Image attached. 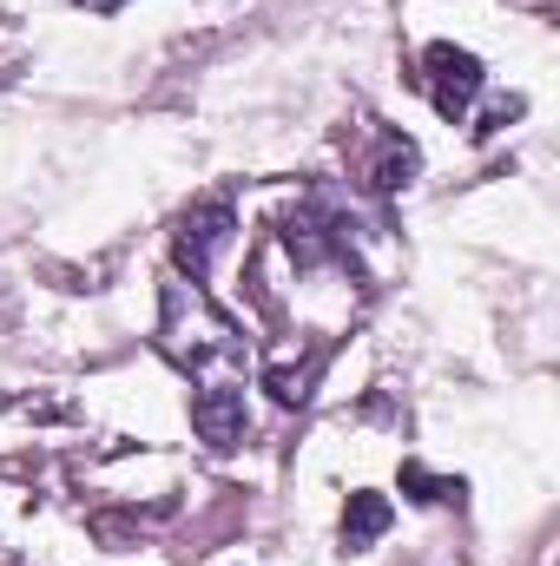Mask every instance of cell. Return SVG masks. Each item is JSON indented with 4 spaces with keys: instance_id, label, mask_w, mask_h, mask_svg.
Returning a JSON list of instances; mask_svg holds the SVG:
<instances>
[{
    "instance_id": "cell-7",
    "label": "cell",
    "mask_w": 560,
    "mask_h": 566,
    "mask_svg": "<svg viewBox=\"0 0 560 566\" xmlns=\"http://www.w3.org/2000/svg\"><path fill=\"white\" fill-rule=\"evenodd\" d=\"M403 488H409V501H428V507H462V494H468V481H442L422 461H403Z\"/></svg>"
},
{
    "instance_id": "cell-5",
    "label": "cell",
    "mask_w": 560,
    "mask_h": 566,
    "mask_svg": "<svg viewBox=\"0 0 560 566\" xmlns=\"http://www.w3.org/2000/svg\"><path fill=\"white\" fill-rule=\"evenodd\" d=\"M390 521H396L390 494H376V488H356V494H350V507H343V554H370V547L390 534Z\"/></svg>"
},
{
    "instance_id": "cell-3",
    "label": "cell",
    "mask_w": 560,
    "mask_h": 566,
    "mask_svg": "<svg viewBox=\"0 0 560 566\" xmlns=\"http://www.w3.org/2000/svg\"><path fill=\"white\" fill-rule=\"evenodd\" d=\"M422 66H428V106H435L442 119H462V113L481 99V86H488V66H481L468 46H448V40H435V46L422 53Z\"/></svg>"
},
{
    "instance_id": "cell-4",
    "label": "cell",
    "mask_w": 560,
    "mask_h": 566,
    "mask_svg": "<svg viewBox=\"0 0 560 566\" xmlns=\"http://www.w3.org/2000/svg\"><path fill=\"white\" fill-rule=\"evenodd\" d=\"M245 422H251L245 382H211V389L191 396V428H198V441H211V448H238V441H245Z\"/></svg>"
},
{
    "instance_id": "cell-1",
    "label": "cell",
    "mask_w": 560,
    "mask_h": 566,
    "mask_svg": "<svg viewBox=\"0 0 560 566\" xmlns=\"http://www.w3.org/2000/svg\"><path fill=\"white\" fill-rule=\"evenodd\" d=\"M158 349L178 369H211V363H231L245 343H238L231 316H218L205 303L198 283H165V296H158Z\"/></svg>"
},
{
    "instance_id": "cell-6",
    "label": "cell",
    "mask_w": 560,
    "mask_h": 566,
    "mask_svg": "<svg viewBox=\"0 0 560 566\" xmlns=\"http://www.w3.org/2000/svg\"><path fill=\"white\" fill-rule=\"evenodd\" d=\"M416 171H422L416 139H396V133H390V139H383V151H376V165H370V185H376V191H403Z\"/></svg>"
},
{
    "instance_id": "cell-2",
    "label": "cell",
    "mask_w": 560,
    "mask_h": 566,
    "mask_svg": "<svg viewBox=\"0 0 560 566\" xmlns=\"http://www.w3.org/2000/svg\"><path fill=\"white\" fill-rule=\"evenodd\" d=\"M231 231H238L231 198H198V205L178 218V238H172L178 271H185L191 283H205V277H211V264H218V251L231 244Z\"/></svg>"
},
{
    "instance_id": "cell-9",
    "label": "cell",
    "mask_w": 560,
    "mask_h": 566,
    "mask_svg": "<svg viewBox=\"0 0 560 566\" xmlns=\"http://www.w3.org/2000/svg\"><path fill=\"white\" fill-rule=\"evenodd\" d=\"M80 7H86V13H120L126 0H80Z\"/></svg>"
},
{
    "instance_id": "cell-8",
    "label": "cell",
    "mask_w": 560,
    "mask_h": 566,
    "mask_svg": "<svg viewBox=\"0 0 560 566\" xmlns=\"http://www.w3.org/2000/svg\"><path fill=\"white\" fill-rule=\"evenodd\" d=\"M508 119H521V99H495V106H488V119H481L475 133H481V139H495V133H501Z\"/></svg>"
}]
</instances>
